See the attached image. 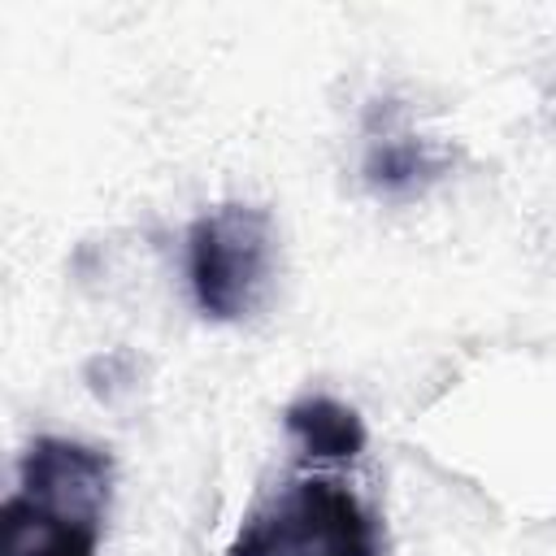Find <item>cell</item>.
I'll list each match as a JSON object with an SVG mask.
<instances>
[{
	"label": "cell",
	"instance_id": "7a4b0ae2",
	"mask_svg": "<svg viewBox=\"0 0 556 556\" xmlns=\"http://www.w3.org/2000/svg\"><path fill=\"white\" fill-rule=\"evenodd\" d=\"M226 556H382V534L348 486L291 478L243 517Z\"/></svg>",
	"mask_w": 556,
	"mask_h": 556
},
{
	"label": "cell",
	"instance_id": "6da1fadb",
	"mask_svg": "<svg viewBox=\"0 0 556 556\" xmlns=\"http://www.w3.org/2000/svg\"><path fill=\"white\" fill-rule=\"evenodd\" d=\"M113 456L61 434H39L0 508V556H96L109 513Z\"/></svg>",
	"mask_w": 556,
	"mask_h": 556
},
{
	"label": "cell",
	"instance_id": "277c9868",
	"mask_svg": "<svg viewBox=\"0 0 556 556\" xmlns=\"http://www.w3.org/2000/svg\"><path fill=\"white\" fill-rule=\"evenodd\" d=\"M447 169V152L408 130H382L365 143V182L378 195H413Z\"/></svg>",
	"mask_w": 556,
	"mask_h": 556
},
{
	"label": "cell",
	"instance_id": "5b68a950",
	"mask_svg": "<svg viewBox=\"0 0 556 556\" xmlns=\"http://www.w3.org/2000/svg\"><path fill=\"white\" fill-rule=\"evenodd\" d=\"M282 426L300 439V447L317 460H352L365 452V421L356 417V408L330 400V395H304L295 404H287Z\"/></svg>",
	"mask_w": 556,
	"mask_h": 556
},
{
	"label": "cell",
	"instance_id": "3957f363",
	"mask_svg": "<svg viewBox=\"0 0 556 556\" xmlns=\"http://www.w3.org/2000/svg\"><path fill=\"white\" fill-rule=\"evenodd\" d=\"M274 269V222L256 204H217L187 230V278L195 308L213 321L248 317Z\"/></svg>",
	"mask_w": 556,
	"mask_h": 556
}]
</instances>
